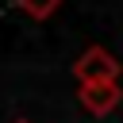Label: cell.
Here are the masks:
<instances>
[{
  "instance_id": "2",
  "label": "cell",
  "mask_w": 123,
  "mask_h": 123,
  "mask_svg": "<svg viewBox=\"0 0 123 123\" xmlns=\"http://www.w3.org/2000/svg\"><path fill=\"white\" fill-rule=\"evenodd\" d=\"M77 100H81V108L88 111V115H111L115 108H119V100H123V88H119V81H100V85H81L77 88Z\"/></svg>"
},
{
  "instance_id": "4",
  "label": "cell",
  "mask_w": 123,
  "mask_h": 123,
  "mask_svg": "<svg viewBox=\"0 0 123 123\" xmlns=\"http://www.w3.org/2000/svg\"><path fill=\"white\" fill-rule=\"evenodd\" d=\"M12 123H31V119H12Z\"/></svg>"
},
{
  "instance_id": "3",
  "label": "cell",
  "mask_w": 123,
  "mask_h": 123,
  "mask_svg": "<svg viewBox=\"0 0 123 123\" xmlns=\"http://www.w3.org/2000/svg\"><path fill=\"white\" fill-rule=\"evenodd\" d=\"M15 8L23 15H31V19H50L62 8V0H15Z\"/></svg>"
},
{
  "instance_id": "1",
  "label": "cell",
  "mask_w": 123,
  "mask_h": 123,
  "mask_svg": "<svg viewBox=\"0 0 123 123\" xmlns=\"http://www.w3.org/2000/svg\"><path fill=\"white\" fill-rule=\"evenodd\" d=\"M123 62L108 50V46H88L77 62H73V77L77 85H100V81H119Z\"/></svg>"
}]
</instances>
